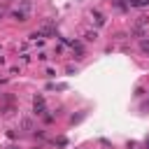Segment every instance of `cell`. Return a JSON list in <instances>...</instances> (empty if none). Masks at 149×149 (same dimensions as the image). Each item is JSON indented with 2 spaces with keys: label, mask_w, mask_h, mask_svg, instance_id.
Masks as SVG:
<instances>
[{
  "label": "cell",
  "mask_w": 149,
  "mask_h": 149,
  "mask_svg": "<svg viewBox=\"0 0 149 149\" xmlns=\"http://www.w3.org/2000/svg\"><path fill=\"white\" fill-rule=\"evenodd\" d=\"M142 95H144V88L137 86V88H135V98H142Z\"/></svg>",
  "instance_id": "cell-15"
},
{
  "label": "cell",
  "mask_w": 149,
  "mask_h": 149,
  "mask_svg": "<svg viewBox=\"0 0 149 149\" xmlns=\"http://www.w3.org/2000/svg\"><path fill=\"white\" fill-rule=\"evenodd\" d=\"M7 149H19V147H16V144H9V147H7Z\"/></svg>",
  "instance_id": "cell-17"
},
{
  "label": "cell",
  "mask_w": 149,
  "mask_h": 149,
  "mask_svg": "<svg viewBox=\"0 0 149 149\" xmlns=\"http://www.w3.org/2000/svg\"><path fill=\"white\" fill-rule=\"evenodd\" d=\"M140 47H142V51H147V54H149V40H144V37H142V40H140Z\"/></svg>",
  "instance_id": "cell-14"
},
{
  "label": "cell",
  "mask_w": 149,
  "mask_h": 149,
  "mask_svg": "<svg viewBox=\"0 0 149 149\" xmlns=\"http://www.w3.org/2000/svg\"><path fill=\"white\" fill-rule=\"evenodd\" d=\"M0 114H2V116H12V114H14V107H12V105H7V107H2V109H0Z\"/></svg>",
  "instance_id": "cell-12"
},
{
  "label": "cell",
  "mask_w": 149,
  "mask_h": 149,
  "mask_svg": "<svg viewBox=\"0 0 149 149\" xmlns=\"http://www.w3.org/2000/svg\"><path fill=\"white\" fill-rule=\"evenodd\" d=\"M84 116H86V112H79V114H72V116H70V123H79V121H81Z\"/></svg>",
  "instance_id": "cell-11"
},
{
  "label": "cell",
  "mask_w": 149,
  "mask_h": 149,
  "mask_svg": "<svg viewBox=\"0 0 149 149\" xmlns=\"http://www.w3.org/2000/svg\"><path fill=\"white\" fill-rule=\"evenodd\" d=\"M147 35V28H142V26H130V37H137V40H142Z\"/></svg>",
  "instance_id": "cell-3"
},
{
  "label": "cell",
  "mask_w": 149,
  "mask_h": 149,
  "mask_svg": "<svg viewBox=\"0 0 149 149\" xmlns=\"http://www.w3.org/2000/svg\"><path fill=\"white\" fill-rule=\"evenodd\" d=\"M21 126H23V130H35L33 119H28V116H23V119H21Z\"/></svg>",
  "instance_id": "cell-5"
},
{
  "label": "cell",
  "mask_w": 149,
  "mask_h": 149,
  "mask_svg": "<svg viewBox=\"0 0 149 149\" xmlns=\"http://www.w3.org/2000/svg\"><path fill=\"white\" fill-rule=\"evenodd\" d=\"M91 16H93V21H95V26H98V28H102V26L107 23V16H105L100 9H91Z\"/></svg>",
  "instance_id": "cell-2"
},
{
  "label": "cell",
  "mask_w": 149,
  "mask_h": 149,
  "mask_svg": "<svg viewBox=\"0 0 149 149\" xmlns=\"http://www.w3.org/2000/svg\"><path fill=\"white\" fill-rule=\"evenodd\" d=\"M84 40H86V42H95V40H98V33H95V30H88V33L84 35Z\"/></svg>",
  "instance_id": "cell-10"
},
{
  "label": "cell",
  "mask_w": 149,
  "mask_h": 149,
  "mask_svg": "<svg viewBox=\"0 0 149 149\" xmlns=\"http://www.w3.org/2000/svg\"><path fill=\"white\" fill-rule=\"evenodd\" d=\"M147 105H149V100H147Z\"/></svg>",
  "instance_id": "cell-20"
},
{
  "label": "cell",
  "mask_w": 149,
  "mask_h": 149,
  "mask_svg": "<svg viewBox=\"0 0 149 149\" xmlns=\"http://www.w3.org/2000/svg\"><path fill=\"white\" fill-rule=\"evenodd\" d=\"M42 119H44V123H54L56 121V114H42Z\"/></svg>",
  "instance_id": "cell-13"
},
{
  "label": "cell",
  "mask_w": 149,
  "mask_h": 149,
  "mask_svg": "<svg viewBox=\"0 0 149 149\" xmlns=\"http://www.w3.org/2000/svg\"><path fill=\"white\" fill-rule=\"evenodd\" d=\"M109 2H112L116 9H121V12H126V9H128V2H123V0H109Z\"/></svg>",
  "instance_id": "cell-8"
},
{
  "label": "cell",
  "mask_w": 149,
  "mask_h": 149,
  "mask_svg": "<svg viewBox=\"0 0 149 149\" xmlns=\"http://www.w3.org/2000/svg\"><path fill=\"white\" fill-rule=\"evenodd\" d=\"M128 2V7H147L149 5V0H126Z\"/></svg>",
  "instance_id": "cell-6"
},
{
  "label": "cell",
  "mask_w": 149,
  "mask_h": 149,
  "mask_svg": "<svg viewBox=\"0 0 149 149\" xmlns=\"http://www.w3.org/2000/svg\"><path fill=\"white\" fill-rule=\"evenodd\" d=\"M33 137H35V140H47V133H44L42 128H35V130H33Z\"/></svg>",
  "instance_id": "cell-9"
},
{
  "label": "cell",
  "mask_w": 149,
  "mask_h": 149,
  "mask_svg": "<svg viewBox=\"0 0 149 149\" xmlns=\"http://www.w3.org/2000/svg\"><path fill=\"white\" fill-rule=\"evenodd\" d=\"M144 144H147V149H149V137H147V140H144Z\"/></svg>",
  "instance_id": "cell-18"
},
{
  "label": "cell",
  "mask_w": 149,
  "mask_h": 149,
  "mask_svg": "<svg viewBox=\"0 0 149 149\" xmlns=\"http://www.w3.org/2000/svg\"><path fill=\"white\" fill-rule=\"evenodd\" d=\"M9 14H12V19H16V21H28V12H26V9H12Z\"/></svg>",
  "instance_id": "cell-4"
},
{
  "label": "cell",
  "mask_w": 149,
  "mask_h": 149,
  "mask_svg": "<svg viewBox=\"0 0 149 149\" xmlns=\"http://www.w3.org/2000/svg\"><path fill=\"white\" fill-rule=\"evenodd\" d=\"M54 144H58V147H65V144H68V140H65V137H58Z\"/></svg>",
  "instance_id": "cell-16"
},
{
  "label": "cell",
  "mask_w": 149,
  "mask_h": 149,
  "mask_svg": "<svg viewBox=\"0 0 149 149\" xmlns=\"http://www.w3.org/2000/svg\"><path fill=\"white\" fill-rule=\"evenodd\" d=\"M33 114H35V116L47 114V102H44V95H42V93H37L35 100H33Z\"/></svg>",
  "instance_id": "cell-1"
},
{
  "label": "cell",
  "mask_w": 149,
  "mask_h": 149,
  "mask_svg": "<svg viewBox=\"0 0 149 149\" xmlns=\"http://www.w3.org/2000/svg\"><path fill=\"white\" fill-rule=\"evenodd\" d=\"M133 26H142V28H147V26H149V19L142 14V16H137V19H135V23H133Z\"/></svg>",
  "instance_id": "cell-7"
},
{
  "label": "cell",
  "mask_w": 149,
  "mask_h": 149,
  "mask_svg": "<svg viewBox=\"0 0 149 149\" xmlns=\"http://www.w3.org/2000/svg\"><path fill=\"white\" fill-rule=\"evenodd\" d=\"M0 19H2V12H0Z\"/></svg>",
  "instance_id": "cell-19"
}]
</instances>
